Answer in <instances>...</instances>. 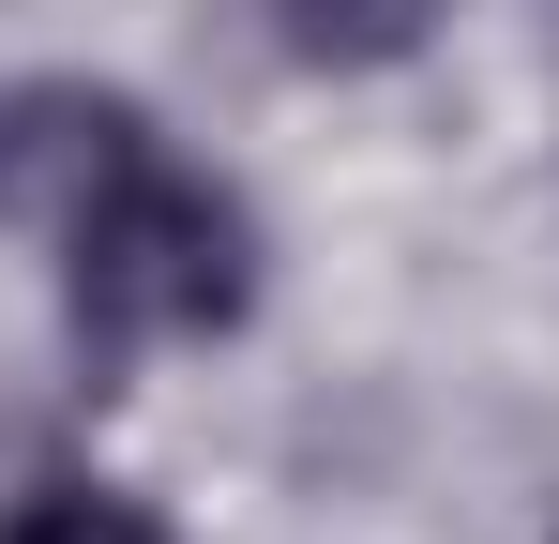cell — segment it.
I'll return each instance as SVG.
<instances>
[{"instance_id": "cell-2", "label": "cell", "mask_w": 559, "mask_h": 544, "mask_svg": "<svg viewBox=\"0 0 559 544\" xmlns=\"http://www.w3.org/2000/svg\"><path fill=\"white\" fill-rule=\"evenodd\" d=\"M287 31V61H318V76H378V61H408L454 0H258Z\"/></svg>"}, {"instance_id": "cell-3", "label": "cell", "mask_w": 559, "mask_h": 544, "mask_svg": "<svg viewBox=\"0 0 559 544\" xmlns=\"http://www.w3.org/2000/svg\"><path fill=\"white\" fill-rule=\"evenodd\" d=\"M0 544H167L136 499H106V484H46V499H15V530Z\"/></svg>"}, {"instance_id": "cell-1", "label": "cell", "mask_w": 559, "mask_h": 544, "mask_svg": "<svg viewBox=\"0 0 559 544\" xmlns=\"http://www.w3.org/2000/svg\"><path fill=\"white\" fill-rule=\"evenodd\" d=\"M61 318L92 363H136V348H182V333H227L242 287H258V243L242 212L212 197L197 167H167L121 106H61Z\"/></svg>"}]
</instances>
